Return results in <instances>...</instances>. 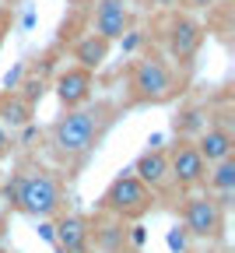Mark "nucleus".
<instances>
[{
  "label": "nucleus",
  "mask_w": 235,
  "mask_h": 253,
  "mask_svg": "<svg viewBox=\"0 0 235 253\" xmlns=\"http://www.w3.org/2000/svg\"><path fill=\"white\" fill-rule=\"evenodd\" d=\"M116 120H119V102L113 99H91L78 109H63L46 126V151L67 169V176H74L91 158V151L106 141Z\"/></svg>",
  "instance_id": "f257e3e1"
},
{
  "label": "nucleus",
  "mask_w": 235,
  "mask_h": 253,
  "mask_svg": "<svg viewBox=\"0 0 235 253\" xmlns=\"http://www.w3.org/2000/svg\"><path fill=\"white\" fill-rule=\"evenodd\" d=\"M0 197L25 218H56L60 211H67V183L39 158H21L11 179L0 186Z\"/></svg>",
  "instance_id": "f03ea898"
},
{
  "label": "nucleus",
  "mask_w": 235,
  "mask_h": 253,
  "mask_svg": "<svg viewBox=\"0 0 235 253\" xmlns=\"http://www.w3.org/2000/svg\"><path fill=\"white\" fill-rule=\"evenodd\" d=\"M186 74L161 49H144L123 71V109L169 106L186 91Z\"/></svg>",
  "instance_id": "7ed1b4c3"
},
{
  "label": "nucleus",
  "mask_w": 235,
  "mask_h": 253,
  "mask_svg": "<svg viewBox=\"0 0 235 253\" xmlns=\"http://www.w3.org/2000/svg\"><path fill=\"white\" fill-rule=\"evenodd\" d=\"M161 42H165V56H169L176 67L190 78L196 67V56L207 42V25L200 21L196 14L176 7L161 14Z\"/></svg>",
  "instance_id": "20e7f679"
},
{
  "label": "nucleus",
  "mask_w": 235,
  "mask_h": 253,
  "mask_svg": "<svg viewBox=\"0 0 235 253\" xmlns=\"http://www.w3.org/2000/svg\"><path fill=\"white\" fill-rule=\"evenodd\" d=\"M155 208H158V194H155V190H148L130 169H123L119 176H113V183L102 190V197H98V204H95V211L116 214V218H123V221H141V218H148Z\"/></svg>",
  "instance_id": "39448f33"
},
{
  "label": "nucleus",
  "mask_w": 235,
  "mask_h": 253,
  "mask_svg": "<svg viewBox=\"0 0 235 253\" xmlns=\"http://www.w3.org/2000/svg\"><path fill=\"white\" fill-rule=\"evenodd\" d=\"M179 221L193 243H225V225H228V208L218 204L214 194L207 190H193L183 194L179 201Z\"/></svg>",
  "instance_id": "423d86ee"
},
{
  "label": "nucleus",
  "mask_w": 235,
  "mask_h": 253,
  "mask_svg": "<svg viewBox=\"0 0 235 253\" xmlns=\"http://www.w3.org/2000/svg\"><path fill=\"white\" fill-rule=\"evenodd\" d=\"M165 155H169V186L176 194H193V190L204 186L207 162H204V155L196 151L193 137H176L165 148Z\"/></svg>",
  "instance_id": "0eeeda50"
},
{
  "label": "nucleus",
  "mask_w": 235,
  "mask_h": 253,
  "mask_svg": "<svg viewBox=\"0 0 235 253\" xmlns=\"http://www.w3.org/2000/svg\"><path fill=\"white\" fill-rule=\"evenodd\" d=\"M88 229H91V250L95 253H141V246H133V239H130V221H123L116 214L91 211Z\"/></svg>",
  "instance_id": "6e6552de"
},
{
  "label": "nucleus",
  "mask_w": 235,
  "mask_h": 253,
  "mask_svg": "<svg viewBox=\"0 0 235 253\" xmlns=\"http://www.w3.org/2000/svg\"><path fill=\"white\" fill-rule=\"evenodd\" d=\"M49 88L56 95L60 109H78V106H84V102L95 99V71L78 67V63H67V67H60L53 74Z\"/></svg>",
  "instance_id": "1a4fd4ad"
},
{
  "label": "nucleus",
  "mask_w": 235,
  "mask_h": 253,
  "mask_svg": "<svg viewBox=\"0 0 235 253\" xmlns=\"http://www.w3.org/2000/svg\"><path fill=\"white\" fill-rule=\"evenodd\" d=\"M88 28L98 32L109 42H119L133 28V7L126 0H91L88 4Z\"/></svg>",
  "instance_id": "9d476101"
},
{
  "label": "nucleus",
  "mask_w": 235,
  "mask_h": 253,
  "mask_svg": "<svg viewBox=\"0 0 235 253\" xmlns=\"http://www.w3.org/2000/svg\"><path fill=\"white\" fill-rule=\"evenodd\" d=\"M53 246L56 253H95L91 250V229L84 211H60L53 218Z\"/></svg>",
  "instance_id": "9b49d317"
},
{
  "label": "nucleus",
  "mask_w": 235,
  "mask_h": 253,
  "mask_svg": "<svg viewBox=\"0 0 235 253\" xmlns=\"http://www.w3.org/2000/svg\"><path fill=\"white\" fill-rule=\"evenodd\" d=\"M196 151L204 155V162H221V158L235 155V130H232V123L225 116H207V126L193 137Z\"/></svg>",
  "instance_id": "f8f14e48"
},
{
  "label": "nucleus",
  "mask_w": 235,
  "mask_h": 253,
  "mask_svg": "<svg viewBox=\"0 0 235 253\" xmlns=\"http://www.w3.org/2000/svg\"><path fill=\"white\" fill-rule=\"evenodd\" d=\"M130 172L137 176L148 190H155V194H165L169 186V155H165V148H144L137 158H133Z\"/></svg>",
  "instance_id": "ddd939ff"
},
{
  "label": "nucleus",
  "mask_w": 235,
  "mask_h": 253,
  "mask_svg": "<svg viewBox=\"0 0 235 253\" xmlns=\"http://www.w3.org/2000/svg\"><path fill=\"white\" fill-rule=\"evenodd\" d=\"M113 46L116 42H109V39H102L98 32H84V36H78L74 39V46H71V60L78 63V67H88V71H98L102 63L109 60V53H113Z\"/></svg>",
  "instance_id": "4468645a"
},
{
  "label": "nucleus",
  "mask_w": 235,
  "mask_h": 253,
  "mask_svg": "<svg viewBox=\"0 0 235 253\" xmlns=\"http://www.w3.org/2000/svg\"><path fill=\"white\" fill-rule=\"evenodd\" d=\"M207 194L218 197L221 208H232V197H235V155L221 158V162H211L207 166V176H204V186Z\"/></svg>",
  "instance_id": "2eb2a0df"
},
{
  "label": "nucleus",
  "mask_w": 235,
  "mask_h": 253,
  "mask_svg": "<svg viewBox=\"0 0 235 253\" xmlns=\"http://www.w3.org/2000/svg\"><path fill=\"white\" fill-rule=\"evenodd\" d=\"M32 120H36V106L18 88H11V91L0 88V123L7 130H25V126H32Z\"/></svg>",
  "instance_id": "dca6fc26"
},
{
  "label": "nucleus",
  "mask_w": 235,
  "mask_h": 253,
  "mask_svg": "<svg viewBox=\"0 0 235 253\" xmlns=\"http://www.w3.org/2000/svg\"><path fill=\"white\" fill-rule=\"evenodd\" d=\"M207 116H211L207 106H183V109L172 116V134H176V137H196V134L207 126Z\"/></svg>",
  "instance_id": "f3484780"
},
{
  "label": "nucleus",
  "mask_w": 235,
  "mask_h": 253,
  "mask_svg": "<svg viewBox=\"0 0 235 253\" xmlns=\"http://www.w3.org/2000/svg\"><path fill=\"white\" fill-rule=\"evenodd\" d=\"M221 0H179V7L190 11V14H200V11H214Z\"/></svg>",
  "instance_id": "a211bd4d"
},
{
  "label": "nucleus",
  "mask_w": 235,
  "mask_h": 253,
  "mask_svg": "<svg viewBox=\"0 0 235 253\" xmlns=\"http://www.w3.org/2000/svg\"><path fill=\"white\" fill-rule=\"evenodd\" d=\"M14 130H7L4 123H0V162H4V158H11V151H14Z\"/></svg>",
  "instance_id": "6ab92c4d"
},
{
  "label": "nucleus",
  "mask_w": 235,
  "mask_h": 253,
  "mask_svg": "<svg viewBox=\"0 0 235 253\" xmlns=\"http://www.w3.org/2000/svg\"><path fill=\"white\" fill-rule=\"evenodd\" d=\"M25 63H28V60H21V63H18V67H14V71H7V78H4V84H0V88H4V91H11V88H18V84H21V78H25Z\"/></svg>",
  "instance_id": "aec40b11"
},
{
  "label": "nucleus",
  "mask_w": 235,
  "mask_h": 253,
  "mask_svg": "<svg viewBox=\"0 0 235 253\" xmlns=\"http://www.w3.org/2000/svg\"><path fill=\"white\" fill-rule=\"evenodd\" d=\"M141 4H144L148 11H155V14H165V11H176L179 0H141Z\"/></svg>",
  "instance_id": "412c9836"
},
{
  "label": "nucleus",
  "mask_w": 235,
  "mask_h": 253,
  "mask_svg": "<svg viewBox=\"0 0 235 253\" xmlns=\"http://www.w3.org/2000/svg\"><path fill=\"white\" fill-rule=\"evenodd\" d=\"M186 243H190V236H186V229H183V225H176V229L169 232V246H172V250L179 253V250H186Z\"/></svg>",
  "instance_id": "4be33fe9"
},
{
  "label": "nucleus",
  "mask_w": 235,
  "mask_h": 253,
  "mask_svg": "<svg viewBox=\"0 0 235 253\" xmlns=\"http://www.w3.org/2000/svg\"><path fill=\"white\" fill-rule=\"evenodd\" d=\"M7 225H11V208L4 204V197H0V239L7 236Z\"/></svg>",
  "instance_id": "5701e85b"
},
{
  "label": "nucleus",
  "mask_w": 235,
  "mask_h": 253,
  "mask_svg": "<svg viewBox=\"0 0 235 253\" xmlns=\"http://www.w3.org/2000/svg\"><path fill=\"white\" fill-rule=\"evenodd\" d=\"M7 32H11V11H4V7H0V46H4Z\"/></svg>",
  "instance_id": "b1692460"
},
{
  "label": "nucleus",
  "mask_w": 235,
  "mask_h": 253,
  "mask_svg": "<svg viewBox=\"0 0 235 253\" xmlns=\"http://www.w3.org/2000/svg\"><path fill=\"white\" fill-rule=\"evenodd\" d=\"M67 4H71V7H88L91 0H67Z\"/></svg>",
  "instance_id": "393cba45"
}]
</instances>
